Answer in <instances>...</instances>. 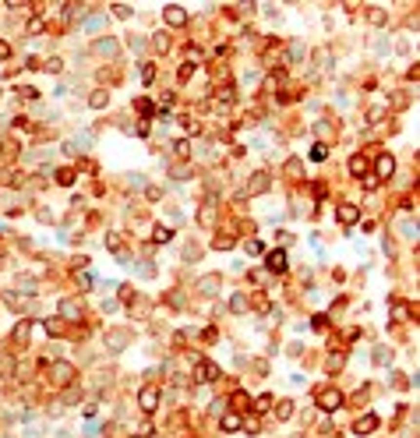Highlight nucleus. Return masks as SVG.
I'll use <instances>...</instances> for the list:
<instances>
[{
	"mask_svg": "<svg viewBox=\"0 0 420 438\" xmlns=\"http://www.w3.org/2000/svg\"><path fill=\"white\" fill-rule=\"evenodd\" d=\"M276 417H279V420H290V417H293V403H290V399L279 403V406H276Z\"/></svg>",
	"mask_w": 420,
	"mask_h": 438,
	"instance_id": "nucleus-22",
	"label": "nucleus"
},
{
	"mask_svg": "<svg viewBox=\"0 0 420 438\" xmlns=\"http://www.w3.org/2000/svg\"><path fill=\"white\" fill-rule=\"evenodd\" d=\"M152 42H156V50H166V46H170V39H166V36H156Z\"/></svg>",
	"mask_w": 420,
	"mask_h": 438,
	"instance_id": "nucleus-40",
	"label": "nucleus"
},
{
	"mask_svg": "<svg viewBox=\"0 0 420 438\" xmlns=\"http://www.w3.org/2000/svg\"><path fill=\"white\" fill-rule=\"evenodd\" d=\"M162 18H166V25H184V21H187V11L180 7V4H166Z\"/></svg>",
	"mask_w": 420,
	"mask_h": 438,
	"instance_id": "nucleus-7",
	"label": "nucleus"
},
{
	"mask_svg": "<svg viewBox=\"0 0 420 438\" xmlns=\"http://www.w3.org/2000/svg\"><path fill=\"white\" fill-rule=\"evenodd\" d=\"M318 406H321V410H339V406H342V392L339 389H321L318 392Z\"/></svg>",
	"mask_w": 420,
	"mask_h": 438,
	"instance_id": "nucleus-3",
	"label": "nucleus"
},
{
	"mask_svg": "<svg viewBox=\"0 0 420 438\" xmlns=\"http://www.w3.org/2000/svg\"><path fill=\"white\" fill-rule=\"evenodd\" d=\"M222 428H226V431H240V428H244V420H240L237 414H222Z\"/></svg>",
	"mask_w": 420,
	"mask_h": 438,
	"instance_id": "nucleus-18",
	"label": "nucleus"
},
{
	"mask_svg": "<svg viewBox=\"0 0 420 438\" xmlns=\"http://www.w3.org/2000/svg\"><path fill=\"white\" fill-rule=\"evenodd\" d=\"M113 14L117 18H131V7L127 4H113Z\"/></svg>",
	"mask_w": 420,
	"mask_h": 438,
	"instance_id": "nucleus-31",
	"label": "nucleus"
},
{
	"mask_svg": "<svg viewBox=\"0 0 420 438\" xmlns=\"http://www.w3.org/2000/svg\"><path fill=\"white\" fill-rule=\"evenodd\" d=\"M60 318L78 322V318H81V304H78L74 297H64V300H60Z\"/></svg>",
	"mask_w": 420,
	"mask_h": 438,
	"instance_id": "nucleus-5",
	"label": "nucleus"
},
{
	"mask_svg": "<svg viewBox=\"0 0 420 438\" xmlns=\"http://www.w3.org/2000/svg\"><path fill=\"white\" fill-rule=\"evenodd\" d=\"M106 248L120 254V248H124V244H120V233H106Z\"/></svg>",
	"mask_w": 420,
	"mask_h": 438,
	"instance_id": "nucleus-27",
	"label": "nucleus"
},
{
	"mask_svg": "<svg viewBox=\"0 0 420 438\" xmlns=\"http://www.w3.org/2000/svg\"><path fill=\"white\" fill-rule=\"evenodd\" d=\"M265 269H268V272H286V251H268L265 254Z\"/></svg>",
	"mask_w": 420,
	"mask_h": 438,
	"instance_id": "nucleus-4",
	"label": "nucleus"
},
{
	"mask_svg": "<svg viewBox=\"0 0 420 438\" xmlns=\"http://www.w3.org/2000/svg\"><path fill=\"white\" fill-rule=\"evenodd\" d=\"M350 173L353 177H364L367 173V159L364 156H350Z\"/></svg>",
	"mask_w": 420,
	"mask_h": 438,
	"instance_id": "nucleus-15",
	"label": "nucleus"
},
{
	"mask_svg": "<svg viewBox=\"0 0 420 438\" xmlns=\"http://www.w3.org/2000/svg\"><path fill=\"white\" fill-rule=\"evenodd\" d=\"M230 311L244 314V311H247V297H244V293H233V297H230Z\"/></svg>",
	"mask_w": 420,
	"mask_h": 438,
	"instance_id": "nucleus-19",
	"label": "nucleus"
},
{
	"mask_svg": "<svg viewBox=\"0 0 420 438\" xmlns=\"http://www.w3.org/2000/svg\"><path fill=\"white\" fill-rule=\"evenodd\" d=\"M268 184H272V180H268V173H254V177H251V184H247V194H265V191H268Z\"/></svg>",
	"mask_w": 420,
	"mask_h": 438,
	"instance_id": "nucleus-10",
	"label": "nucleus"
},
{
	"mask_svg": "<svg viewBox=\"0 0 420 438\" xmlns=\"http://www.w3.org/2000/svg\"><path fill=\"white\" fill-rule=\"evenodd\" d=\"M336 219H339L342 226H350V223L360 219V209H357V205H339V209H336Z\"/></svg>",
	"mask_w": 420,
	"mask_h": 438,
	"instance_id": "nucleus-8",
	"label": "nucleus"
},
{
	"mask_svg": "<svg viewBox=\"0 0 420 438\" xmlns=\"http://www.w3.org/2000/svg\"><path fill=\"white\" fill-rule=\"evenodd\" d=\"M102 25H106V18H102V14H92V18L85 21V28H88V32H96V28H102Z\"/></svg>",
	"mask_w": 420,
	"mask_h": 438,
	"instance_id": "nucleus-23",
	"label": "nucleus"
},
{
	"mask_svg": "<svg viewBox=\"0 0 420 438\" xmlns=\"http://www.w3.org/2000/svg\"><path fill=\"white\" fill-rule=\"evenodd\" d=\"M325 156H328V152H325V145H314V148H311V159H318V163H321Z\"/></svg>",
	"mask_w": 420,
	"mask_h": 438,
	"instance_id": "nucleus-33",
	"label": "nucleus"
},
{
	"mask_svg": "<svg viewBox=\"0 0 420 438\" xmlns=\"http://www.w3.org/2000/svg\"><path fill=\"white\" fill-rule=\"evenodd\" d=\"M212 248H216V251H230V248H233V237H216Z\"/></svg>",
	"mask_w": 420,
	"mask_h": 438,
	"instance_id": "nucleus-24",
	"label": "nucleus"
},
{
	"mask_svg": "<svg viewBox=\"0 0 420 438\" xmlns=\"http://www.w3.org/2000/svg\"><path fill=\"white\" fill-rule=\"evenodd\" d=\"M399 233H402V237H410V240H413V237H417V226H413V223H410V219H406V223H402V226H399Z\"/></svg>",
	"mask_w": 420,
	"mask_h": 438,
	"instance_id": "nucleus-30",
	"label": "nucleus"
},
{
	"mask_svg": "<svg viewBox=\"0 0 420 438\" xmlns=\"http://www.w3.org/2000/svg\"><path fill=\"white\" fill-rule=\"evenodd\" d=\"M198 223H201V226H212V223H216V209H212V205H201Z\"/></svg>",
	"mask_w": 420,
	"mask_h": 438,
	"instance_id": "nucleus-21",
	"label": "nucleus"
},
{
	"mask_svg": "<svg viewBox=\"0 0 420 438\" xmlns=\"http://www.w3.org/2000/svg\"><path fill=\"white\" fill-rule=\"evenodd\" d=\"M268 403H272V396H261L258 403H254V410H268Z\"/></svg>",
	"mask_w": 420,
	"mask_h": 438,
	"instance_id": "nucleus-43",
	"label": "nucleus"
},
{
	"mask_svg": "<svg viewBox=\"0 0 420 438\" xmlns=\"http://www.w3.org/2000/svg\"><path fill=\"white\" fill-rule=\"evenodd\" d=\"M71 180H74L71 170H60V173H57V184H71Z\"/></svg>",
	"mask_w": 420,
	"mask_h": 438,
	"instance_id": "nucleus-34",
	"label": "nucleus"
},
{
	"mask_svg": "<svg viewBox=\"0 0 420 438\" xmlns=\"http://www.w3.org/2000/svg\"><path fill=\"white\" fill-rule=\"evenodd\" d=\"M367 117H371V124H378V120H381V117H385V106H374V110H371V113H367Z\"/></svg>",
	"mask_w": 420,
	"mask_h": 438,
	"instance_id": "nucleus-35",
	"label": "nucleus"
},
{
	"mask_svg": "<svg viewBox=\"0 0 420 438\" xmlns=\"http://www.w3.org/2000/svg\"><path fill=\"white\" fill-rule=\"evenodd\" d=\"M0 57H11V46H7V42H0Z\"/></svg>",
	"mask_w": 420,
	"mask_h": 438,
	"instance_id": "nucleus-46",
	"label": "nucleus"
},
{
	"mask_svg": "<svg viewBox=\"0 0 420 438\" xmlns=\"http://www.w3.org/2000/svg\"><path fill=\"white\" fill-rule=\"evenodd\" d=\"M25 336H28V322H21L18 329H14V339H18V343H25Z\"/></svg>",
	"mask_w": 420,
	"mask_h": 438,
	"instance_id": "nucleus-32",
	"label": "nucleus"
},
{
	"mask_svg": "<svg viewBox=\"0 0 420 438\" xmlns=\"http://www.w3.org/2000/svg\"><path fill=\"white\" fill-rule=\"evenodd\" d=\"M138 406L145 414H152L156 406H159V389L156 385H141V392H138Z\"/></svg>",
	"mask_w": 420,
	"mask_h": 438,
	"instance_id": "nucleus-2",
	"label": "nucleus"
},
{
	"mask_svg": "<svg viewBox=\"0 0 420 438\" xmlns=\"http://www.w3.org/2000/svg\"><path fill=\"white\" fill-rule=\"evenodd\" d=\"M342 360H346V357H342V354H336L332 360H328V368H332V371H339V368H342Z\"/></svg>",
	"mask_w": 420,
	"mask_h": 438,
	"instance_id": "nucleus-38",
	"label": "nucleus"
},
{
	"mask_svg": "<svg viewBox=\"0 0 420 438\" xmlns=\"http://www.w3.org/2000/svg\"><path fill=\"white\" fill-rule=\"evenodd\" d=\"M367 18H371V25H381V21H385V11H381V7H371Z\"/></svg>",
	"mask_w": 420,
	"mask_h": 438,
	"instance_id": "nucleus-29",
	"label": "nucleus"
},
{
	"mask_svg": "<svg viewBox=\"0 0 420 438\" xmlns=\"http://www.w3.org/2000/svg\"><path fill=\"white\" fill-rule=\"evenodd\" d=\"M173 148H177V156H187V152H191V145H187V142H177Z\"/></svg>",
	"mask_w": 420,
	"mask_h": 438,
	"instance_id": "nucleus-42",
	"label": "nucleus"
},
{
	"mask_svg": "<svg viewBox=\"0 0 420 438\" xmlns=\"http://www.w3.org/2000/svg\"><path fill=\"white\" fill-rule=\"evenodd\" d=\"M247 254H261V244H258V240H247Z\"/></svg>",
	"mask_w": 420,
	"mask_h": 438,
	"instance_id": "nucleus-44",
	"label": "nucleus"
},
{
	"mask_svg": "<svg viewBox=\"0 0 420 438\" xmlns=\"http://www.w3.org/2000/svg\"><path fill=\"white\" fill-rule=\"evenodd\" d=\"M106 103H110V92H106V88H96V92L88 96V106H92V110H106Z\"/></svg>",
	"mask_w": 420,
	"mask_h": 438,
	"instance_id": "nucleus-13",
	"label": "nucleus"
},
{
	"mask_svg": "<svg viewBox=\"0 0 420 438\" xmlns=\"http://www.w3.org/2000/svg\"><path fill=\"white\" fill-rule=\"evenodd\" d=\"M78 286H81V290H88V286H92V276H88V272H78Z\"/></svg>",
	"mask_w": 420,
	"mask_h": 438,
	"instance_id": "nucleus-36",
	"label": "nucleus"
},
{
	"mask_svg": "<svg viewBox=\"0 0 420 438\" xmlns=\"http://www.w3.org/2000/svg\"><path fill=\"white\" fill-rule=\"evenodd\" d=\"M145 194H148V202H159V198H162L159 188H145Z\"/></svg>",
	"mask_w": 420,
	"mask_h": 438,
	"instance_id": "nucleus-37",
	"label": "nucleus"
},
{
	"mask_svg": "<svg viewBox=\"0 0 420 438\" xmlns=\"http://www.w3.org/2000/svg\"><path fill=\"white\" fill-rule=\"evenodd\" d=\"M265 279H268V276L261 272V269H254V272H251V283H265Z\"/></svg>",
	"mask_w": 420,
	"mask_h": 438,
	"instance_id": "nucleus-45",
	"label": "nucleus"
},
{
	"mask_svg": "<svg viewBox=\"0 0 420 438\" xmlns=\"http://www.w3.org/2000/svg\"><path fill=\"white\" fill-rule=\"evenodd\" d=\"M124 343H127V332L124 329H113L110 332V350H124Z\"/></svg>",
	"mask_w": 420,
	"mask_h": 438,
	"instance_id": "nucleus-16",
	"label": "nucleus"
},
{
	"mask_svg": "<svg viewBox=\"0 0 420 438\" xmlns=\"http://www.w3.org/2000/svg\"><path fill=\"white\" fill-rule=\"evenodd\" d=\"M117 50H120V46H117V39H110V36L96 42V53H102V57H117Z\"/></svg>",
	"mask_w": 420,
	"mask_h": 438,
	"instance_id": "nucleus-14",
	"label": "nucleus"
},
{
	"mask_svg": "<svg viewBox=\"0 0 420 438\" xmlns=\"http://www.w3.org/2000/svg\"><path fill=\"white\" fill-rule=\"evenodd\" d=\"M300 170H304V163H300V159H286V173L290 177H300Z\"/></svg>",
	"mask_w": 420,
	"mask_h": 438,
	"instance_id": "nucleus-25",
	"label": "nucleus"
},
{
	"mask_svg": "<svg viewBox=\"0 0 420 438\" xmlns=\"http://www.w3.org/2000/svg\"><path fill=\"white\" fill-rule=\"evenodd\" d=\"M374 428H378V417H374V414H364V417H360L357 424H353V431H357V435H371Z\"/></svg>",
	"mask_w": 420,
	"mask_h": 438,
	"instance_id": "nucleus-12",
	"label": "nucleus"
},
{
	"mask_svg": "<svg viewBox=\"0 0 420 438\" xmlns=\"http://www.w3.org/2000/svg\"><path fill=\"white\" fill-rule=\"evenodd\" d=\"M39 67L46 71V74H60V71H64V60H60V57H50L46 64H39Z\"/></svg>",
	"mask_w": 420,
	"mask_h": 438,
	"instance_id": "nucleus-20",
	"label": "nucleus"
},
{
	"mask_svg": "<svg viewBox=\"0 0 420 438\" xmlns=\"http://www.w3.org/2000/svg\"><path fill=\"white\" fill-rule=\"evenodd\" d=\"M198 378L201 382H216L219 378V368L212 364V360H198Z\"/></svg>",
	"mask_w": 420,
	"mask_h": 438,
	"instance_id": "nucleus-11",
	"label": "nucleus"
},
{
	"mask_svg": "<svg viewBox=\"0 0 420 438\" xmlns=\"http://www.w3.org/2000/svg\"><path fill=\"white\" fill-rule=\"evenodd\" d=\"M194 67H198V53H194V50H191V57H187V64H184V67H180V78H184V82H187V78H191V74H194Z\"/></svg>",
	"mask_w": 420,
	"mask_h": 438,
	"instance_id": "nucleus-17",
	"label": "nucleus"
},
{
	"mask_svg": "<svg viewBox=\"0 0 420 438\" xmlns=\"http://www.w3.org/2000/svg\"><path fill=\"white\" fill-rule=\"evenodd\" d=\"M50 378H53V385H71V378H74V368L67 364V360H53L50 364Z\"/></svg>",
	"mask_w": 420,
	"mask_h": 438,
	"instance_id": "nucleus-1",
	"label": "nucleus"
},
{
	"mask_svg": "<svg viewBox=\"0 0 420 438\" xmlns=\"http://www.w3.org/2000/svg\"><path fill=\"white\" fill-rule=\"evenodd\" d=\"M219 286H222L219 272H208V276H201V279H198V290H201L205 297H212V293H219Z\"/></svg>",
	"mask_w": 420,
	"mask_h": 438,
	"instance_id": "nucleus-6",
	"label": "nucleus"
},
{
	"mask_svg": "<svg viewBox=\"0 0 420 438\" xmlns=\"http://www.w3.org/2000/svg\"><path fill=\"white\" fill-rule=\"evenodd\" d=\"M156 240H159V244H170V240H173V230H166V226H159V230H156Z\"/></svg>",
	"mask_w": 420,
	"mask_h": 438,
	"instance_id": "nucleus-28",
	"label": "nucleus"
},
{
	"mask_svg": "<svg viewBox=\"0 0 420 438\" xmlns=\"http://www.w3.org/2000/svg\"><path fill=\"white\" fill-rule=\"evenodd\" d=\"M374 364H388V350H385V346H374Z\"/></svg>",
	"mask_w": 420,
	"mask_h": 438,
	"instance_id": "nucleus-26",
	"label": "nucleus"
},
{
	"mask_svg": "<svg viewBox=\"0 0 420 438\" xmlns=\"http://www.w3.org/2000/svg\"><path fill=\"white\" fill-rule=\"evenodd\" d=\"M314 131H318V138H328V134H332V127H328V124H314Z\"/></svg>",
	"mask_w": 420,
	"mask_h": 438,
	"instance_id": "nucleus-39",
	"label": "nucleus"
},
{
	"mask_svg": "<svg viewBox=\"0 0 420 438\" xmlns=\"http://www.w3.org/2000/svg\"><path fill=\"white\" fill-rule=\"evenodd\" d=\"M152 74H156V67H152V64H145V67H141V78H145V82H152Z\"/></svg>",
	"mask_w": 420,
	"mask_h": 438,
	"instance_id": "nucleus-41",
	"label": "nucleus"
},
{
	"mask_svg": "<svg viewBox=\"0 0 420 438\" xmlns=\"http://www.w3.org/2000/svg\"><path fill=\"white\" fill-rule=\"evenodd\" d=\"M374 170H378V177H392V173H396V159L388 156V152H381L378 163H374Z\"/></svg>",
	"mask_w": 420,
	"mask_h": 438,
	"instance_id": "nucleus-9",
	"label": "nucleus"
}]
</instances>
